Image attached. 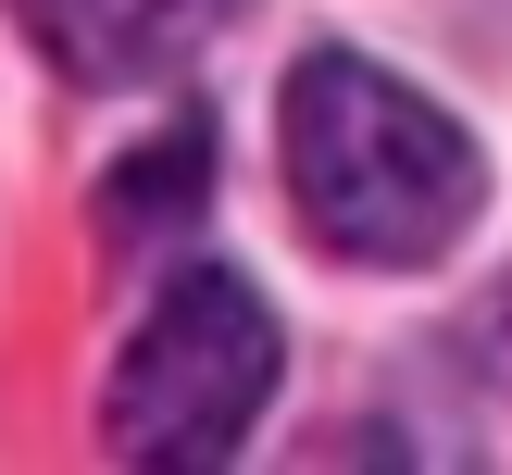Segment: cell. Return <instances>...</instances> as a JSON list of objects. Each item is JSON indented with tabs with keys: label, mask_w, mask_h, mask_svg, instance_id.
Returning a JSON list of instances; mask_svg holds the SVG:
<instances>
[{
	"label": "cell",
	"mask_w": 512,
	"mask_h": 475,
	"mask_svg": "<svg viewBox=\"0 0 512 475\" xmlns=\"http://www.w3.org/2000/svg\"><path fill=\"white\" fill-rule=\"evenodd\" d=\"M200 188H213V138H200V125H175V138H150L138 163H113V188H100V225H113V238L200 225Z\"/></svg>",
	"instance_id": "cell-4"
},
{
	"label": "cell",
	"mask_w": 512,
	"mask_h": 475,
	"mask_svg": "<svg viewBox=\"0 0 512 475\" xmlns=\"http://www.w3.org/2000/svg\"><path fill=\"white\" fill-rule=\"evenodd\" d=\"M500 350H512V288H500Z\"/></svg>",
	"instance_id": "cell-5"
},
{
	"label": "cell",
	"mask_w": 512,
	"mask_h": 475,
	"mask_svg": "<svg viewBox=\"0 0 512 475\" xmlns=\"http://www.w3.org/2000/svg\"><path fill=\"white\" fill-rule=\"evenodd\" d=\"M25 38L50 50L63 75H88V88H138V75L188 63L200 25H213V0H13Z\"/></svg>",
	"instance_id": "cell-3"
},
{
	"label": "cell",
	"mask_w": 512,
	"mask_h": 475,
	"mask_svg": "<svg viewBox=\"0 0 512 475\" xmlns=\"http://www.w3.org/2000/svg\"><path fill=\"white\" fill-rule=\"evenodd\" d=\"M288 200L325 250L350 263H438L450 238L475 225V138L438 113L425 88H400L388 63L363 50H313L288 75Z\"/></svg>",
	"instance_id": "cell-1"
},
{
	"label": "cell",
	"mask_w": 512,
	"mask_h": 475,
	"mask_svg": "<svg viewBox=\"0 0 512 475\" xmlns=\"http://www.w3.org/2000/svg\"><path fill=\"white\" fill-rule=\"evenodd\" d=\"M275 375H288V338H275V300L250 275L200 263L175 275L163 300L138 313V338L113 350V388H100V438L113 463H238L250 425H263Z\"/></svg>",
	"instance_id": "cell-2"
}]
</instances>
